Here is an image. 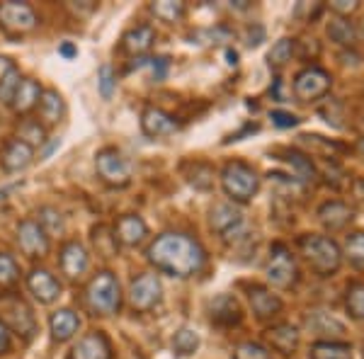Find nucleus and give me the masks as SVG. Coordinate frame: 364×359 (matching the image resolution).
I'll return each instance as SVG.
<instances>
[{
  "mask_svg": "<svg viewBox=\"0 0 364 359\" xmlns=\"http://www.w3.org/2000/svg\"><path fill=\"white\" fill-rule=\"evenodd\" d=\"M146 260L154 264L158 272L187 279L204 269L207 252L195 238L185 233H161L146 248Z\"/></svg>",
  "mask_w": 364,
  "mask_h": 359,
  "instance_id": "f257e3e1",
  "label": "nucleus"
},
{
  "mask_svg": "<svg viewBox=\"0 0 364 359\" xmlns=\"http://www.w3.org/2000/svg\"><path fill=\"white\" fill-rule=\"evenodd\" d=\"M299 250H301L304 260L309 262V267L316 274L328 279V277H336L343 267V248L331 238V235L321 233H306L299 238Z\"/></svg>",
  "mask_w": 364,
  "mask_h": 359,
  "instance_id": "f03ea898",
  "label": "nucleus"
},
{
  "mask_svg": "<svg viewBox=\"0 0 364 359\" xmlns=\"http://www.w3.org/2000/svg\"><path fill=\"white\" fill-rule=\"evenodd\" d=\"M85 306L92 316H114L122 306L119 282L112 272H97L85 286Z\"/></svg>",
  "mask_w": 364,
  "mask_h": 359,
  "instance_id": "7ed1b4c3",
  "label": "nucleus"
},
{
  "mask_svg": "<svg viewBox=\"0 0 364 359\" xmlns=\"http://www.w3.org/2000/svg\"><path fill=\"white\" fill-rule=\"evenodd\" d=\"M221 187H224L226 197L236 204H248L260 190V178H257L255 168L243 161H231L221 170Z\"/></svg>",
  "mask_w": 364,
  "mask_h": 359,
  "instance_id": "20e7f679",
  "label": "nucleus"
},
{
  "mask_svg": "<svg viewBox=\"0 0 364 359\" xmlns=\"http://www.w3.org/2000/svg\"><path fill=\"white\" fill-rule=\"evenodd\" d=\"M265 277L267 284L274 286V289H291L299 282V267L296 260L291 255V250L282 243H274L272 250H269V260L265 267Z\"/></svg>",
  "mask_w": 364,
  "mask_h": 359,
  "instance_id": "39448f33",
  "label": "nucleus"
},
{
  "mask_svg": "<svg viewBox=\"0 0 364 359\" xmlns=\"http://www.w3.org/2000/svg\"><path fill=\"white\" fill-rule=\"evenodd\" d=\"M333 78L321 66H309L299 70L294 78V95L299 102H318L331 92Z\"/></svg>",
  "mask_w": 364,
  "mask_h": 359,
  "instance_id": "423d86ee",
  "label": "nucleus"
},
{
  "mask_svg": "<svg viewBox=\"0 0 364 359\" xmlns=\"http://www.w3.org/2000/svg\"><path fill=\"white\" fill-rule=\"evenodd\" d=\"M97 175L112 187H127L132 182V168L117 149H102L95 158Z\"/></svg>",
  "mask_w": 364,
  "mask_h": 359,
  "instance_id": "0eeeda50",
  "label": "nucleus"
},
{
  "mask_svg": "<svg viewBox=\"0 0 364 359\" xmlns=\"http://www.w3.org/2000/svg\"><path fill=\"white\" fill-rule=\"evenodd\" d=\"M161 296H163V284L158 279V274H149V272L139 274L132 282V286H129V304H132L134 311H141V314L156 309Z\"/></svg>",
  "mask_w": 364,
  "mask_h": 359,
  "instance_id": "6e6552de",
  "label": "nucleus"
},
{
  "mask_svg": "<svg viewBox=\"0 0 364 359\" xmlns=\"http://www.w3.org/2000/svg\"><path fill=\"white\" fill-rule=\"evenodd\" d=\"M37 13L27 3H0V27L8 34H27L37 27Z\"/></svg>",
  "mask_w": 364,
  "mask_h": 359,
  "instance_id": "1a4fd4ad",
  "label": "nucleus"
},
{
  "mask_svg": "<svg viewBox=\"0 0 364 359\" xmlns=\"http://www.w3.org/2000/svg\"><path fill=\"white\" fill-rule=\"evenodd\" d=\"M17 245H20V250L25 252L27 257H32V260L49 255V248H51L49 233H46L44 228L39 226V221H34V219L20 221V226H17Z\"/></svg>",
  "mask_w": 364,
  "mask_h": 359,
  "instance_id": "9d476101",
  "label": "nucleus"
},
{
  "mask_svg": "<svg viewBox=\"0 0 364 359\" xmlns=\"http://www.w3.org/2000/svg\"><path fill=\"white\" fill-rule=\"evenodd\" d=\"M68 359H112V345L102 331H90L73 345Z\"/></svg>",
  "mask_w": 364,
  "mask_h": 359,
  "instance_id": "9b49d317",
  "label": "nucleus"
},
{
  "mask_svg": "<svg viewBox=\"0 0 364 359\" xmlns=\"http://www.w3.org/2000/svg\"><path fill=\"white\" fill-rule=\"evenodd\" d=\"M248 301H250V309L257 321H272V318H277L282 311H284V304H282V299L272 289H267V286H260V284L250 286Z\"/></svg>",
  "mask_w": 364,
  "mask_h": 359,
  "instance_id": "f8f14e48",
  "label": "nucleus"
},
{
  "mask_svg": "<svg viewBox=\"0 0 364 359\" xmlns=\"http://www.w3.org/2000/svg\"><path fill=\"white\" fill-rule=\"evenodd\" d=\"M27 289L32 291V296L37 299L39 304H54L58 296H61V282L56 279L49 269H32L27 274Z\"/></svg>",
  "mask_w": 364,
  "mask_h": 359,
  "instance_id": "ddd939ff",
  "label": "nucleus"
},
{
  "mask_svg": "<svg viewBox=\"0 0 364 359\" xmlns=\"http://www.w3.org/2000/svg\"><path fill=\"white\" fill-rule=\"evenodd\" d=\"M209 318L214 326L233 328L243 321V309H240V304L236 301V296L221 294V296H216L209 301Z\"/></svg>",
  "mask_w": 364,
  "mask_h": 359,
  "instance_id": "4468645a",
  "label": "nucleus"
},
{
  "mask_svg": "<svg viewBox=\"0 0 364 359\" xmlns=\"http://www.w3.org/2000/svg\"><path fill=\"white\" fill-rule=\"evenodd\" d=\"M32 161H34V149L20 139H10L3 146V151H0V166H3L5 173H22V170L32 166Z\"/></svg>",
  "mask_w": 364,
  "mask_h": 359,
  "instance_id": "2eb2a0df",
  "label": "nucleus"
},
{
  "mask_svg": "<svg viewBox=\"0 0 364 359\" xmlns=\"http://www.w3.org/2000/svg\"><path fill=\"white\" fill-rule=\"evenodd\" d=\"M141 132L151 139L173 136V134L178 132V122L161 107H146L141 112Z\"/></svg>",
  "mask_w": 364,
  "mask_h": 359,
  "instance_id": "dca6fc26",
  "label": "nucleus"
},
{
  "mask_svg": "<svg viewBox=\"0 0 364 359\" xmlns=\"http://www.w3.org/2000/svg\"><path fill=\"white\" fill-rule=\"evenodd\" d=\"M58 262H61V272L66 274L68 279H80V277L87 272V267H90V255H87V250L78 240H68L61 248Z\"/></svg>",
  "mask_w": 364,
  "mask_h": 359,
  "instance_id": "f3484780",
  "label": "nucleus"
},
{
  "mask_svg": "<svg viewBox=\"0 0 364 359\" xmlns=\"http://www.w3.org/2000/svg\"><path fill=\"white\" fill-rule=\"evenodd\" d=\"M265 340L274 352L291 357L299 350V345H301V333H299V328L289 326V323H277V326L265 331Z\"/></svg>",
  "mask_w": 364,
  "mask_h": 359,
  "instance_id": "a211bd4d",
  "label": "nucleus"
},
{
  "mask_svg": "<svg viewBox=\"0 0 364 359\" xmlns=\"http://www.w3.org/2000/svg\"><path fill=\"white\" fill-rule=\"evenodd\" d=\"M352 219H355V209H352L350 204L340 202V199L321 204V209H318V221L323 223V228L331 233L345 231L352 223Z\"/></svg>",
  "mask_w": 364,
  "mask_h": 359,
  "instance_id": "6ab92c4d",
  "label": "nucleus"
},
{
  "mask_svg": "<svg viewBox=\"0 0 364 359\" xmlns=\"http://www.w3.org/2000/svg\"><path fill=\"white\" fill-rule=\"evenodd\" d=\"M209 226L214 228L216 233L224 235V240H228L233 233H238L240 228H243V214H240L238 207H233V204H216V207L209 211Z\"/></svg>",
  "mask_w": 364,
  "mask_h": 359,
  "instance_id": "aec40b11",
  "label": "nucleus"
},
{
  "mask_svg": "<svg viewBox=\"0 0 364 359\" xmlns=\"http://www.w3.org/2000/svg\"><path fill=\"white\" fill-rule=\"evenodd\" d=\"M114 235L119 243L129 245V248H136V245H141L146 240V235H149V226H146V221L141 219V216L124 214L119 221H117Z\"/></svg>",
  "mask_w": 364,
  "mask_h": 359,
  "instance_id": "412c9836",
  "label": "nucleus"
},
{
  "mask_svg": "<svg viewBox=\"0 0 364 359\" xmlns=\"http://www.w3.org/2000/svg\"><path fill=\"white\" fill-rule=\"evenodd\" d=\"M42 92H44L42 85H39L34 78H22L15 90V97H13V102H10V107H13L17 114H27V112H32L39 105Z\"/></svg>",
  "mask_w": 364,
  "mask_h": 359,
  "instance_id": "4be33fe9",
  "label": "nucleus"
},
{
  "mask_svg": "<svg viewBox=\"0 0 364 359\" xmlns=\"http://www.w3.org/2000/svg\"><path fill=\"white\" fill-rule=\"evenodd\" d=\"M154 42H156V29L151 25H139L129 29L124 37H122V49L132 56H141L154 46Z\"/></svg>",
  "mask_w": 364,
  "mask_h": 359,
  "instance_id": "5701e85b",
  "label": "nucleus"
},
{
  "mask_svg": "<svg viewBox=\"0 0 364 359\" xmlns=\"http://www.w3.org/2000/svg\"><path fill=\"white\" fill-rule=\"evenodd\" d=\"M306 326L311 328V333H316L323 340H338L345 335L343 323H340L338 318H333L331 314H326V311H314V314H309Z\"/></svg>",
  "mask_w": 364,
  "mask_h": 359,
  "instance_id": "b1692460",
  "label": "nucleus"
},
{
  "mask_svg": "<svg viewBox=\"0 0 364 359\" xmlns=\"http://www.w3.org/2000/svg\"><path fill=\"white\" fill-rule=\"evenodd\" d=\"M5 326L13 328V333L22 335V338H32L34 331H37V323H34V316L29 311V306H25L22 301H17L5 311Z\"/></svg>",
  "mask_w": 364,
  "mask_h": 359,
  "instance_id": "393cba45",
  "label": "nucleus"
},
{
  "mask_svg": "<svg viewBox=\"0 0 364 359\" xmlns=\"http://www.w3.org/2000/svg\"><path fill=\"white\" fill-rule=\"evenodd\" d=\"M49 328H51V338H54L56 343H66V340H70L75 333H78L80 318L75 316L70 309H61V311H56V314L51 316Z\"/></svg>",
  "mask_w": 364,
  "mask_h": 359,
  "instance_id": "a878e982",
  "label": "nucleus"
},
{
  "mask_svg": "<svg viewBox=\"0 0 364 359\" xmlns=\"http://www.w3.org/2000/svg\"><path fill=\"white\" fill-rule=\"evenodd\" d=\"M182 178L190 182L195 190L207 192L214 185V168L204 161H185L182 163Z\"/></svg>",
  "mask_w": 364,
  "mask_h": 359,
  "instance_id": "bb28decb",
  "label": "nucleus"
},
{
  "mask_svg": "<svg viewBox=\"0 0 364 359\" xmlns=\"http://www.w3.org/2000/svg\"><path fill=\"white\" fill-rule=\"evenodd\" d=\"M326 34L331 42H336L338 46H345V49H352V46L357 44V37H360L357 27L352 25L350 20H345V17H336L333 22H328Z\"/></svg>",
  "mask_w": 364,
  "mask_h": 359,
  "instance_id": "cd10ccee",
  "label": "nucleus"
},
{
  "mask_svg": "<svg viewBox=\"0 0 364 359\" xmlns=\"http://www.w3.org/2000/svg\"><path fill=\"white\" fill-rule=\"evenodd\" d=\"M309 359H352V345L340 340H318L311 345Z\"/></svg>",
  "mask_w": 364,
  "mask_h": 359,
  "instance_id": "c85d7f7f",
  "label": "nucleus"
},
{
  "mask_svg": "<svg viewBox=\"0 0 364 359\" xmlns=\"http://www.w3.org/2000/svg\"><path fill=\"white\" fill-rule=\"evenodd\" d=\"M277 156H279V161H284L287 166L294 170L296 178L301 182H311L316 178V168L309 156H304V153H299V151H289V149L277 151Z\"/></svg>",
  "mask_w": 364,
  "mask_h": 359,
  "instance_id": "c756f323",
  "label": "nucleus"
},
{
  "mask_svg": "<svg viewBox=\"0 0 364 359\" xmlns=\"http://www.w3.org/2000/svg\"><path fill=\"white\" fill-rule=\"evenodd\" d=\"M39 114H42L44 124H58L63 117V97L56 90H44L39 100Z\"/></svg>",
  "mask_w": 364,
  "mask_h": 359,
  "instance_id": "7c9ffc66",
  "label": "nucleus"
},
{
  "mask_svg": "<svg viewBox=\"0 0 364 359\" xmlns=\"http://www.w3.org/2000/svg\"><path fill=\"white\" fill-rule=\"evenodd\" d=\"M199 347V335L192 328H180L178 333L173 335V355L175 357H192Z\"/></svg>",
  "mask_w": 364,
  "mask_h": 359,
  "instance_id": "2f4dec72",
  "label": "nucleus"
},
{
  "mask_svg": "<svg viewBox=\"0 0 364 359\" xmlns=\"http://www.w3.org/2000/svg\"><path fill=\"white\" fill-rule=\"evenodd\" d=\"M117 235L114 231L109 226H95L92 228V245H95V250H97V255H102V257H112L117 255Z\"/></svg>",
  "mask_w": 364,
  "mask_h": 359,
  "instance_id": "473e14b6",
  "label": "nucleus"
},
{
  "mask_svg": "<svg viewBox=\"0 0 364 359\" xmlns=\"http://www.w3.org/2000/svg\"><path fill=\"white\" fill-rule=\"evenodd\" d=\"M343 257L352 264V267L364 269V231H355L345 238Z\"/></svg>",
  "mask_w": 364,
  "mask_h": 359,
  "instance_id": "72a5a7b5",
  "label": "nucleus"
},
{
  "mask_svg": "<svg viewBox=\"0 0 364 359\" xmlns=\"http://www.w3.org/2000/svg\"><path fill=\"white\" fill-rule=\"evenodd\" d=\"M294 51H296V42H294V39L284 37V39H279V42H274L272 49H269V54H267L269 68L287 66V63H289L291 58H294Z\"/></svg>",
  "mask_w": 364,
  "mask_h": 359,
  "instance_id": "f704fd0d",
  "label": "nucleus"
},
{
  "mask_svg": "<svg viewBox=\"0 0 364 359\" xmlns=\"http://www.w3.org/2000/svg\"><path fill=\"white\" fill-rule=\"evenodd\" d=\"M151 13H154L158 20L168 22V25H175L185 17L187 8L185 3H178V0H161V3H154L151 5Z\"/></svg>",
  "mask_w": 364,
  "mask_h": 359,
  "instance_id": "c9c22d12",
  "label": "nucleus"
},
{
  "mask_svg": "<svg viewBox=\"0 0 364 359\" xmlns=\"http://www.w3.org/2000/svg\"><path fill=\"white\" fill-rule=\"evenodd\" d=\"M345 309H348L350 318L355 321H364V282H352L345 294Z\"/></svg>",
  "mask_w": 364,
  "mask_h": 359,
  "instance_id": "e433bc0d",
  "label": "nucleus"
},
{
  "mask_svg": "<svg viewBox=\"0 0 364 359\" xmlns=\"http://www.w3.org/2000/svg\"><path fill=\"white\" fill-rule=\"evenodd\" d=\"M20 279V267L8 252H0V286H13Z\"/></svg>",
  "mask_w": 364,
  "mask_h": 359,
  "instance_id": "4c0bfd02",
  "label": "nucleus"
},
{
  "mask_svg": "<svg viewBox=\"0 0 364 359\" xmlns=\"http://www.w3.org/2000/svg\"><path fill=\"white\" fill-rule=\"evenodd\" d=\"M37 216H39V226H42L46 233H61L63 231V216L58 209L44 207V209H39Z\"/></svg>",
  "mask_w": 364,
  "mask_h": 359,
  "instance_id": "58836bf2",
  "label": "nucleus"
},
{
  "mask_svg": "<svg viewBox=\"0 0 364 359\" xmlns=\"http://www.w3.org/2000/svg\"><path fill=\"white\" fill-rule=\"evenodd\" d=\"M233 359H272L267 352V347L257 343H240L233 350Z\"/></svg>",
  "mask_w": 364,
  "mask_h": 359,
  "instance_id": "ea45409f",
  "label": "nucleus"
},
{
  "mask_svg": "<svg viewBox=\"0 0 364 359\" xmlns=\"http://www.w3.org/2000/svg\"><path fill=\"white\" fill-rule=\"evenodd\" d=\"M114 87H117L114 70L109 68V66H102V68H100V73H97V90H100V95H102L105 100H109V97L114 95Z\"/></svg>",
  "mask_w": 364,
  "mask_h": 359,
  "instance_id": "a19ab883",
  "label": "nucleus"
},
{
  "mask_svg": "<svg viewBox=\"0 0 364 359\" xmlns=\"http://www.w3.org/2000/svg\"><path fill=\"white\" fill-rule=\"evenodd\" d=\"M20 141H25L27 146H37V144H44V129L39 127V122H25L20 127Z\"/></svg>",
  "mask_w": 364,
  "mask_h": 359,
  "instance_id": "79ce46f5",
  "label": "nucleus"
},
{
  "mask_svg": "<svg viewBox=\"0 0 364 359\" xmlns=\"http://www.w3.org/2000/svg\"><path fill=\"white\" fill-rule=\"evenodd\" d=\"M20 70H13V73L8 75V78L0 83V102H5V105H10L13 102V97H15V90H17V85H20Z\"/></svg>",
  "mask_w": 364,
  "mask_h": 359,
  "instance_id": "37998d69",
  "label": "nucleus"
},
{
  "mask_svg": "<svg viewBox=\"0 0 364 359\" xmlns=\"http://www.w3.org/2000/svg\"><path fill=\"white\" fill-rule=\"evenodd\" d=\"M328 8H331L338 17H345V20H348L352 13L360 10V0H333V3H328Z\"/></svg>",
  "mask_w": 364,
  "mask_h": 359,
  "instance_id": "c03bdc74",
  "label": "nucleus"
},
{
  "mask_svg": "<svg viewBox=\"0 0 364 359\" xmlns=\"http://www.w3.org/2000/svg\"><path fill=\"white\" fill-rule=\"evenodd\" d=\"M269 119H272V124L279 127V129H291V127L299 124L296 114H291V112H282V109L269 112Z\"/></svg>",
  "mask_w": 364,
  "mask_h": 359,
  "instance_id": "a18cd8bd",
  "label": "nucleus"
},
{
  "mask_svg": "<svg viewBox=\"0 0 364 359\" xmlns=\"http://www.w3.org/2000/svg\"><path fill=\"white\" fill-rule=\"evenodd\" d=\"M149 63H151V70H154V80L161 83V80L166 78V73H168L170 61L166 56H158V58H149Z\"/></svg>",
  "mask_w": 364,
  "mask_h": 359,
  "instance_id": "49530a36",
  "label": "nucleus"
},
{
  "mask_svg": "<svg viewBox=\"0 0 364 359\" xmlns=\"http://www.w3.org/2000/svg\"><path fill=\"white\" fill-rule=\"evenodd\" d=\"M8 350H10V328L0 318V355H5Z\"/></svg>",
  "mask_w": 364,
  "mask_h": 359,
  "instance_id": "de8ad7c7",
  "label": "nucleus"
},
{
  "mask_svg": "<svg viewBox=\"0 0 364 359\" xmlns=\"http://www.w3.org/2000/svg\"><path fill=\"white\" fill-rule=\"evenodd\" d=\"M13 70H15V63L10 61L8 56H0V83H3V80L8 78Z\"/></svg>",
  "mask_w": 364,
  "mask_h": 359,
  "instance_id": "09e8293b",
  "label": "nucleus"
},
{
  "mask_svg": "<svg viewBox=\"0 0 364 359\" xmlns=\"http://www.w3.org/2000/svg\"><path fill=\"white\" fill-rule=\"evenodd\" d=\"M68 8H70V10H73V13H75V15H90V13H92V10H95V8H97V5H95V3H92V0H87V5H78V3H68Z\"/></svg>",
  "mask_w": 364,
  "mask_h": 359,
  "instance_id": "8fccbe9b",
  "label": "nucleus"
},
{
  "mask_svg": "<svg viewBox=\"0 0 364 359\" xmlns=\"http://www.w3.org/2000/svg\"><path fill=\"white\" fill-rule=\"evenodd\" d=\"M58 54L66 56V58H73L75 54H78V49H75V46L70 44V42H63L61 46H58Z\"/></svg>",
  "mask_w": 364,
  "mask_h": 359,
  "instance_id": "3c124183",
  "label": "nucleus"
},
{
  "mask_svg": "<svg viewBox=\"0 0 364 359\" xmlns=\"http://www.w3.org/2000/svg\"><path fill=\"white\" fill-rule=\"evenodd\" d=\"M357 153L364 158V139H360V144H357Z\"/></svg>",
  "mask_w": 364,
  "mask_h": 359,
  "instance_id": "603ef678",
  "label": "nucleus"
},
{
  "mask_svg": "<svg viewBox=\"0 0 364 359\" xmlns=\"http://www.w3.org/2000/svg\"><path fill=\"white\" fill-rule=\"evenodd\" d=\"M357 32H360L362 37H364V20H362V25H360V29H357Z\"/></svg>",
  "mask_w": 364,
  "mask_h": 359,
  "instance_id": "864d4df0",
  "label": "nucleus"
}]
</instances>
